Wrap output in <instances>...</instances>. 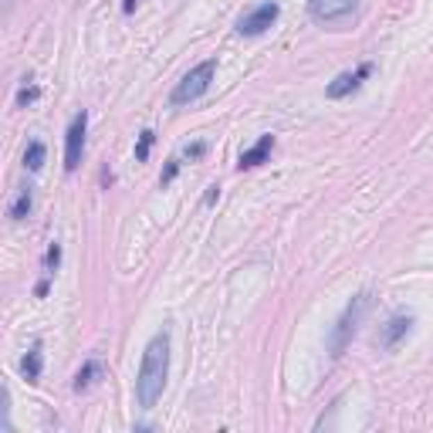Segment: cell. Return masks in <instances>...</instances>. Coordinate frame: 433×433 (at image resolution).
Instances as JSON below:
<instances>
[{
  "mask_svg": "<svg viewBox=\"0 0 433 433\" xmlns=\"http://www.w3.org/2000/svg\"><path fill=\"white\" fill-rule=\"evenodd\" d=\"M166 376H170V335L159 332L149 338L142 362H139V376H136V400L142 409H153L166 389Z\"/></svg>",
  "mask_w": 433,
  "mask_h": 433,
  "instance_id": "obj_1",
  "label": "cell"
},
{
  "mask_svg": "<svg viewBox=\"0 0 433 433\" xmlns=\"http://www.w3.org/2000/svg\"><path fill=\"white\" fill-rule=\"evenodd\" d=\"M366 311H369V291H359L356 298L345 305V311L338 315L335 329H332V338H329L332 359H338L345 349H349V342L356 338V332H359V325H362V318H366Z\"/></svg>",
  "mask_w": 433,
  "mask_h": 433,
  "instance_id": "obj_2",
  "label": "cell"
},
{
  "mask_svg": "<svg viewBox=\"0 0 433 433\" xmlns=\"http://www.w3.org/2000/svg\"><path fill=\"white\" fill-rule=\"evenodd\" d=\"M213 75H217V61H213V58L200 61L197 68H190V72H186V75L177 81V88H173L170 102H173V105H190V102H197V99L204 95L206 88H210Z\"/></svg>",
  "mask_w": 433,
  "mask_h": 433,
  "instance_id": "obj_3",
  "label": "cell"
},
{
  "mask_svg": "<svg viewBox=\"0 0 433 433\" xmlns=\"http://www.w3.org/2000/svg\"><path fill=\"white\" fill-rule=\"evenodd\" d=\"M359 10V0H308V14L318 24H345Z\"/></svg>",
  "mask_w": 433,
  "mask_h": 433,
  "instance_id": "obj_4",
  "label": "cell"
},
{
  "mask_svg": "<svg viewBox=\"0 0 433 433\" xmlns=\"http://www.w3.org/2000/svg\"><path fill=\"white\" fill-rule=\"evenodd\" d=\"M85 132H88V112H78L65 132V173H75L85 156Z\"/></svg>",
  "mask_w": 433,
  "mask_h": 433,
  "instance_id": "obj_5",
  "label": "cell"
},
{
  "mask_svg": "<svg viewBox=\"0 0 433 433\" xmlns=\"http://www.w3.org/2000/svg\"><path fill=\"white\" fill-rule=\"evenodd\" d=\"M281 7L278 3H261V7H254L251 14H244L240 21H237V31L244 34V38H257V34H264L268 27L278 21Z\"/></svg>",
  "mask_w": 433,
  "mask_h": 433,
  "instance_id": "obj_6",
  "label": "cell"
},
{
  "mask_svg": "<svg viewBox=\"0 0 433 433\" xmlns=\"http://www.w3.org/2000/svg\"><path fill=\"white\" fill-rule=\"evenodd\" d=\"M369 75H373V65H369V61H366V65H359L356 72H342V75H338L329 88H325V95H329V99H345V95H352V92H356V88Z\"/></svg>",
  "mask_w": 433,
  "mask_h": 433,
  "instance_id": "obj_7",
  "label": "cell"
},
{
  "mask_svg": "<svg viewBox=\"0 0 433 433\" xmlns=\"http://www.w3.org/2000/svg\"><path fill=\"white\" fill-rule=\"evenodd\" d=\"M409 329H413V315H393L379 335V345L382 349H396L400 338H407L409 335Z\"/></svg>",
  "mask_w": 433,
  "mask_h": 433,
  "instance_id": "obj_8",
  "label": "cell"
},
{
  "mask_svg": "<svg viewBox=\"0 0 433 433\" xmlns=\"http://www.w3.org/2000/svg\"><path fill=\"white\" fill-rule=\"evenodd\" d=\"M271 149H275V136H261V139H257V146H251L247 153H240V159H237V170H254V166H261V163H268Z\"/></svg>",
  "mask_w": 433,
  "mask_h": 433,
  "instance_id": "obj_9",
  "label": "cell"
},
{
  "mask_svg": "<svg viewBox=\"0 0 433 433\" xmlns=\"http://www.w3.org/2000/svg\"><path fill=\"white\" fill-rule=\"evenodd\" d=\"M41 366H44V359H41V345L34 342L31 345V352L24 356V362H21V373H24L27 382H38L41 379Z\"/></svg>",
  "mask_w": 433,
  "mask_h": 433,
  "instance_id": "obj_10",
  "label": "cell"
},
{
  "mask_svg": "<svg viewBox=\"0 0 433 433\" xmlns=\"http://www.w3.org/2000/svg\"><path fill=\"white\" fill-rule=\"evenodd\" d=\"M44 156H48V149H44V142H41V139L27 142V149H24V170L38 173V170L44 166Z\"/></svg>",
  "mask_w": 433,
  "mask_h": 433,
  "instance_id": "obj_11",
  "label": "cell"
},
{
  "mask_svg": "<svg viewBox=\"0 0 433 433\" xmlns=\"http://www.w3.org/2000/svg\"><path fill=\"white\" fill-rule=\"evenodd\" d=\"M31 204H34L31 186H21V190H17V197H14V204H10V220H24L27 213H31Z\"/></svg>",
  "mask_w": 433,
  "mask_h": 433,
  "instance_id": "obj_12",
  "label": "cell"
},
{
  "mask_svg": "<svg viewBox=\"0 0 433 433\" xmlns=\"http://www.w3.org/2000/svg\"><path fill=\"white\" fill-rule=\"evenodd\" d=\"M99 373H102V366H99V362H85V366L78 369L75 382H72V386H75V393H85V389L92 386V382L99 379Z\"/></svg>",
  "mask_w": 433,
  "mask_h": 433,
  "instance_id": "obj_13",
  "label": "cell"
},
{
  "mask_svg": "<svg viewBox=\"0 0 433 433\" xmlns=\"http://www.w3.org/2000/svg\"><path fill=\"white\" fill-rule=\"evenodd\" d=\"M153 142H156V132L153 129H142V132H139V142H136V163H146V159H149Z\"/></svg>",
  "mask_w": 433,
  "mask_h": 433,
  "instance_id": "obj_14",
  "label": "cell"
},
{
  "mask_svg": "<svg viewBox=\"0 0 433 433\" xmlns=\"http://www.w3.org/2000/svg\"><path fill=\"white\" fill-rule=\"evenodd\" d=\"M31 78H24V85H21V92H17V108H27L31 102H38V95H41V88L38 85H27Z\"/></svg>",
  "mask_w": 433,
  "mask_h": 433,
  "instance_id": "obj_15",
  "label": "cell"
},
{
  "mask_svg": "<svg viewBox=\"0 0 433 433\" xmlns=\"http://www.w3.org/2000/svg\"><path fill=\"white\" fill-rule=\"evenodd\" d=\"M58 264H61V244L54 240L51 247H48V254H44V271L54 275V271H58Z\"/></svg>",
  "mask_w": 433,
  "mask_h": 433,
  "instance_id": "obj_16",
  "label": "cell"
},
{
  "mask_svg": "<svg viewBox=\"0 0 433 433\" xmlns=\"http://www.w3.org/2000/svg\"><path fill=\"white\" fill-rule=\"evenodd\" d=\"M179 166H183V163H179L177 156H173V159H170V163H166V170H163V177H159V186H170V183H173V179H177Z\"/></svg>",
  "mask_w": 433,
  "mask_h": 433,
  "instance_id": "obj_17",
  "label": "cell"
},
{
  "mask_svg": "<svg viewBox=\"0 0 433 433\" xmlns=\"http://www.w3.org/2000/svg\"><path fill=\"white\" fill-rule=\"evenodd\" d=\"M204 153H206V142H193V146H186V149H183L186 159H200Z\"/></svg>",
  "mask_w": 433,
  "mask_h": 433,
  "instance_id": "obj_18",
  "label": "cell"
},
{
  "mask_svg": "<svg viewBox=\"0 0 433 433\" xmlns=\"http://www.w3.org/2000/svg\"><path fill=\"white\" fill-rule=\"evenodd\" d=\"M217 200H220V186L213 183V186H206V197H204V204H206V206H213V204H217Z\"/></svg>",
  "mask_w": 433,
  "mask_h": 433,
  "instance_id": "obj_19",
  "label": "cell"
},
{
  "mask_svg": "<svg viewBox=\"0 0 433 433\" xmlns=\"http://www.w3.org/2000/svg\"><path fill=\"white\" fill-rule=\"evenodd\" d=\"M34 295H38V298H44V295H48V281H38V288H34Z\"/></svg>",
  "mask_w": 433,
  "mask_h": 433,
  "instance_id": "obj_20",
  "label": "cell"
},
{
  "mask_svg": "<svg viewBox=\"0 0 433 433\" xmlns=\"http://www.w3.org/2000/svg\"><path fill=\"white\" fill-rule=\"evenodd\" d=\"M136 3H139V0H126V3H122V10H126V14H132V10H136Z\"/></svg>",
  "mask_w": 433,
  "mask_h": 433,
  "instance_id": "obj_21",
  "label": "cell"
}]
</instances>
